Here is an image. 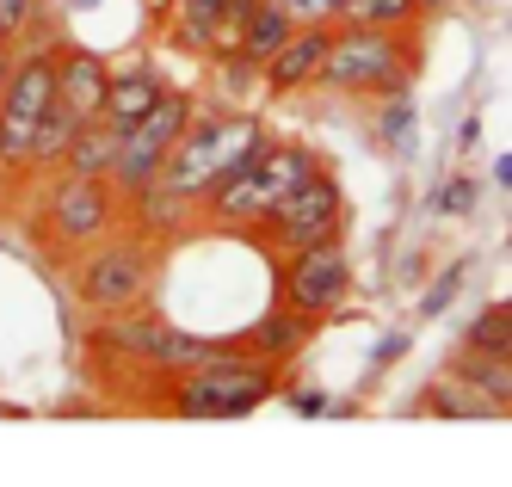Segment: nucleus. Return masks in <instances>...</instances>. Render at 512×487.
Here are the masks:
<instances>
[{"mask_svg": "<svg viewBox=\"0 0 512 487\" xmlns=\"http://www.w3.org/2000/svg\"><path fill=\"white\" fill-rule=\"evenodd\" d=\"M161 284V247L149 229H130V235H99L93 247L75 253L68 266V296H75L81 315H124L142 309Z\"/></svg>", "mask_w": 512, "mask_h": 487, "instance_id": "4", "label": "nucleus"}, {"mask_svg": "<svg viewBox=\"0 0 512 487\" xmlns=\"http://www.w3.org/2000/svg\"><path fill=\"white\" fill-rule=\"evenodd\" d=\"M327 161L315 142H290V136H272L266 148H253V155L241 167H229L223 179L210 185V192L198 198V216L210 222V229H247L260 235V222L297 192L303 179H315Z\"/></svg>", "mask_w": 512, "mask_h": 487, "instance_id": "1", "label": "nucleus"}, {"mask_svg": "<svg viewBox=\"0 0 512 487\" xmlns=\"http://www.w3.org/2000/svg\"><path fill=\"white\" fill-rule=\"evenodd\" d=\"M475 192H482V185H475L469 173H451L445 185H438L432 210H438V216H469V210H475Z\"/></svg>", "mask_w": 512, "mask_h": 487, "instance_id": "24", "label": "nucleus"}, {"mask_svg": "<svg viewBox=\"0 0 512 487\" xmlns=\"http://www.w3.org/2000/svg\"><path fill=\"white\" fill-rule=\"evenodd\" d=\"M118 210H124V192L105 173H75V167H50L44 192H38V247L44 253H81L93 247L99 235L118 229Z\"/></svg>", "mask_w": 512, "mask_h": 487, "instance_id": "6", "label": "nucleus"}, {"mask_svg": "<svg viewBox=\"0 0 512 487\" xmlns=\"http://www.w3.org/2000/svg\"><path fill=\"white\" fill-rule=\"evenodd\" d=\"M451 377L457 383H469L475 395H488L500 414L512 420V352H482V346H457L451 352Z\"/></svg>", "mask_w": 512, "mask_h": 487, "instance_id": "14", "label": "nucleus"}, {"mask_svg": "<svg viewBox=\"0 0 512 487\" xmlns=\"http://www.w3.org/2000/svg\"><path fill=\"white\" fill-rule=\"evenodd\" d=\"M105 81H112V62H105L93 44H56V105H68L81 124L99 118Z\"/></svg>", "mask_w": 512, "mask_h": 487, "instance_id": "11", "label": "nucleus"}, {"mask_svg": "<svg viewBox=\"0 0 512 487\" xmlns=\"http://www.w3.org/2000/svg\"><path fill=\"white\" fill-rule=\"evenodd\" d=\"M278 7L297 19V25H340L346 0H278Z\"/></svg>", "mask_w": 512, "mask_h": 487, "instance_id": "25", "label": "nucleus"}, {"mask_svg": "<svg viewBox=\"0 0 512 487\" xmlns=\"http://www.w3.org/2000/svg\"><path fill=\"white\" fill-rule=\"evenodd\" d=\"M161 93H167V74L155 62H124V68H112V81H105L99 118L112 130H130L136 118H149V111L161 105Z\"/></svg>", "mask_w": 512, "mask_h": 487, "instance_id": "12", "label": "nucleus"}, {"mask_svg": "<svg viewBox=\"0 0 512 487\" xmlns=\"http://www.w3.org/2000/svg\"><path fill=\"white\" fill-rule=\"evenodd\" d=\"M7 68H13V50H0V87H7Z\"/></svg>", "mask_w": 512, "mask_h": 487, "instance_id": "28", "label": "nucleus"}, {"mask_svg": "<svg viewBox=\"0 0 512 487\" xmlns=\"http://www.w3.org/2000/svg\"><path fill=\"white\" fill-rule=\"evenodd\" d=\"M494 185H506V192H512V155H500V161H494Z\"/></svg>", "mask_w": 512, "mask_h": 487, "instance_id": "27", "label": "nucleus"}, {"mask_svg": "<svg viewBox=\"0 0 512 487\" xmlns=\"http://www.w3.org/2000/svg\"><path fill=\"white\" fill-rule=\"evenodd\" d=\"M75 130H81L75 111H68V105H50V111H44V124H38V142H31V173L62 167V161H68V142H75Z\"/></svg>", "mask_w": 512, "mask_h": 487, "instance_id": "19", "label": "nucleus"}, {"mask_svg": "<svg viewBox=\"0 0 512 487\" xmlns=\"http://www.w3.org/2000/svg\"><path fill=\"white\" fill-rule=\"evenodd\" d=\"M463 346H482V352H512V309H506V303H488L482 315H469Z\"/></svg>", "mask_w": 512, "mask_h": 487, "instance_id": "21", "label": "nucleus"}, {"mask_svg": "<svg viewBox=\"0 0 512 487\" xmlns=\"http://www.w3.org/2000/svg\"><path fill=\"white\" fill-rule=\"evenodd\" d=\"M44 31V0H0V37L25 44V37Z\"/></svg>", "mask_w": 512, "mask_h": 487, "instance_id": "23", "label": "nucleus"}, {"mask_svg": "<svg viewBox=\"0 0 512 487\" xmlns=\"http://www.w3.org/2000/svg\"><path fill=\"white\" fill-rule=\"evenodd\" d=\"M315 315H303V309H266L260 321H253V327H241L235 333V346L241 352H253V358H266V364H290V358H297L309 340H315Z\"/></svg>", "mask_w": 512, "mask_h": 487, "instance_id": "13", "label": "nucleus"}, {"mask_svg": "<svg viewBox=\"0 0 512 487\" xmlns=\"http://www.w3.org/2000/svg\"><path fill=\"white\" fill-rule=\"evenodd\" d=\"M327 37H334V25H297V31H290L284 44L272 50V62L260 68V87H266L272 99L315 87V74H321V56H327Z\"/></svg>", "mask_w": 512, "mask_h": 487, "instance_id": "10", "label": "nucleus"}, {"mask_svg": "<svg viewBox=\"0 0 512 487\" xmlns=\"http://www.w3.org/2000/svg\"><path fill=\"white\" fill-rule=\"evenodd\" d=\"M167 7V37L192 56H216V25H223L229 0H161Z\"/></svg>", "mask_w": 512, "mask_h": 487, "instance_id": "15", "label": "nucleus"}, {"mask_svg": "<svg viewBox=\"0 0 512 487\" xmlns=\"http://www.w3.org/2000/svg\"><path fill=\"white\" fill-rule=\"evenodd\" d=\"M506 31H512V25H506Z\"/></svg>", "mask_w": 512, "mask_h": 487, "instance_id": "30", "label": "nucleus"}, {"mask_svg": "<svg viewBox=\"0 0 512 487\" xmlns=\"http://www.w3.org/2000/svg\"><path fill=\"white\" fill-rule=\"evenodd\" d=\"M420 74L414 25H334L315 87L346 99H408Z\"/></svg>", "mask_w": 512, "mask_h": 487, "instance_id": "2", "label": "nucleus"}, {"mask_svg": "<svg viewBox=\"0 0 512 487\" xmlns=\"http://www.w3.org/2000/svg\"><path fill=\"white\" fill-rule=\"evenodd\" d=\"M192 111H198V99H192L186 87H167V93H161V105L149 111V118H136V124L124 130L118 167H112V185L124 192V204H130L136 192H149V185L161 179V167H167V155H173L179 130L192 124Z\"/></svg>", "mask_w": 512, "mask_h": 487, "instance_id": "8", "label": "nucleus"}, {"mask_svg": "<svg viewBox=\"0 0 512 487\" xmlns=\"http://www.w3.org/2000/svg\"><path fill=\"white\" fill-rule=\"evenodd\" d=\"M284 389V364H266L253 352H223L198 370L167 377V414L173 420H247Z\"/></svg>", "mask_w": 512, "mask_h": 487, "instance_id": "5", "label": "nucleus"}, {"mask_svg": "<svg viewBox=\"0 0 512 487\" xmlns=\"http://www.w3.org/2000/svg\"><path fill=\"white\" fill-rule=\"evenodd\" d=\"M463 284H469V259H451V266L432 278V290L420 296V321H438V315H445V309L457 303V290H463Z\"/></svg>", "mask_w": 512, "mask_h": 487, "instance_id": "22", "label": "nucleus"}, {"mask_svg": "<svg viewBox=\"0 0 512 487\" xmlns=\"http://www.w3.org/2000/svg\"><path fill=\"white\" fill-rule=\"evenodd\" d=\"M414 414H432V420H506V414H500V407H494L488 395H475L469 383H457L451 370H438V377L420 389Z\"/></svg>", "mask_w": 512, "mask_h": 487, "instance_id": "16", "label": "nucleus"}, {"mask_svg": "<svg viewBox=\"0 0 512 487\" xmlns=\"http://www.w3.org/2000/svg\"><path fill=\"white\" fill-rule=\"evenodd\" d=\"M438 0H346L340 25H420Z\"/></svg>", "mask_w": 512, "mask_h": 487, "instance_id": "20", "label": "nucleus"}, {"mask_svg": "<svg viewBox=\"0 0 512 487\" xmlns=\"http://www.w3.org/2000/svg\"><path fill=\"white\" fill-rule=\"evenodd\" d=\"M266 142H272L266 118H253V111H235V105H198V111H192V124L179 130L167 167H161V185H167L173 198H186V204L198 210V198L210 192V185L223 179L229 167H241L253 148H266Z\"/></svg>", "mask_w": 512, "mask_h": 487, "instance_id": "3", "label": "nucleus"}, {"mask_svg": "<svg viewBox=\"0 0 512 487\" xmlns=\"http://www.w3.org/2000/svg\"><path fill=\"white\" fill-rule=\"evenodd\" d=\"M475 136H482V118H475V111H469V118L457 124V148H475Z\"/></svg>", "mask_w": 512, "mask_h": 487, "instance_id": "26", "label": "nucleus"}, {"mask_svg": "<svg viewBox=\"0 0 512 487\" xmlns=\"http://www.w3.org/2000/svg\"><path fill=\"white\" fill-rule=\"evenodd\" d=\"M297 31V19H290L278 0H253V13H247V25H241V44H235V56H247L253 68H266L272 62V50L284 44V37Z\"/></svg>", "mask_w": 512, "mask_h": 487, "instance_id": "17", "label": "nucleus"}, {"mask_svg": "<svg viewBox=\"0 0 512 487\" xmlns=\"http://www.w3.org/2000/svg\"><path fill=\"white\" fill-rule=\"evenodd\" d=\"M0 50H13V44H7V37H0Z\"/></svg>", "mask_w": 512, "mask_h": 487, "instance_id": "29", "label": "nucleus"}, {"mask_svg": "<svg viewBox=\"0 0 512 487\" xmlns=\"http://www.w3.org/2000/svg\"><path fill=\"white\" fill-rule=\"evenodd\" d=\"M118 148H124V130H112L105 118H87V124L75 130V142H68V161H62V167H75V173H105V179H112Z\"/></svg>", "mask_w": 512, "mask_h": 487, "instance_id": "18", "label": "nucleus"}, {"mask_svg": "<svg viewBox=\"0 0 512 487\" xmlns=\"http://www.w3.org/2000/svg\"><path fill=\"white\" fill-rule=\"evenodd\" d=\"M506 309H512V303H506Z\"/></svg>", "mask_w": 512, "mask_h": 487, "instance_id": "31", "label": "nucleus"}, {"mask_svg": "<svg viewBox=\"0 0 512 487\" xmlns=\"http://www.w3.org/2000/svg\"><path fill=\"white\" fill-rule=\"evenodd\" d=\"M346 192H340V179L334 167H321L315 179H303L297 192H290L266 222H260V235L272 253H297V247H315V241H334L346 235Z\"/></svg>", "mask_w": 512, "mask_h": 487, "instance_id": "9", "label": "nucleus"}, {"mask_svg": "<svg viewBox=\"0 0 512 487\" xmlns=\"http://www.w3.org/2000/svg\"><path fill=\"white\" fill-rule=\"evenodd\" d=\"M346 296H352V247H346V235L297 247V253H278V303L284 309L334 321L346 309Z\"/></svg>", "mask_w": 512, "mask_h": 487, "instance_id": "7", "label": "nucleus"}]
</instances>
